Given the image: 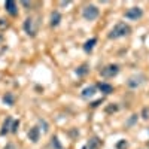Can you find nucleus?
<instances>
[{
  "label": "nucleus",
  "instance_id": "nucleus-1",
  "mask_svg": "<svg viewBox=\"0 0 149 149\" xmlns=\"http://www.w3.org/2000/svg\"><path fill=\"white\" fill-rule=\"evenodd\" d=\"M131 33V27L125 22H118L116 26L110 30L109 33V39H119V37H124V36H128Z\"/></svg>",
  "mask_w": 149,
  "mask_h": 149
},
{
  "label": "nucleus",
  "instance_id": "nucleus-2",
  "mask_svg": "<svg viewBox=\"0 0 149 149\" xmlns=\"http://www.w3.org/2000/svg\"><path fill=\"white\" fill-rule=\"evenodd\" d=\"M82 17H84L86 21H94V19L98 17V9H97V6H94V5L85 6L84 10H82Z\"/></svg>",
  "mask_w": 149,
  "mask_h": 149
},
{
  "label": "nucleus",
  "instance_id": "nucleus-3",
  "mask_svg": "<svg viewBox=\"0 0 149 149\" xmlns=\"http://www.w3.org/2000/svg\"><path fill=\"white\" fill-rule=\"evenodd\" d=\"M118 73H119V66L118 64H109L104 69H102V72H100V74L103 78H113Z\"/></svg>",
  "mask_w": 149,
  "mask_h": 149
},
{
  "label": "nucleus",
  "instance_id": "nucleus-4",
  "mask_svg": "<svg viewBox=\"0 0 149 149\" xmlns=\"http://www.w3.org/2000/svg\"><path fill=\"white\" fill-rule=\"evenodd\" d=\"M143 82H145V76H143V74H133L131 78H128L127 85L130 86V88H137V86H140Z\"/></svg>",
  "mask_w": 149,
  "mask_h": 149
},
{
  "label": "nucleus",
  "instance_id": "nucleus-5",
  "mask_svg": "<svg viewBox=\"0 0 149 149\" xmlns=\"http://www.w3.org/2000/svg\"><path fill=\"white\" fill-rule=\"evenodd\" d=\"M143 17V10L140 8H130L127 12H125V18L128 19H134V21H137Z\"/></svg>",
  "mask_w": 149,
  "mask_h": 149
},
{
  "label": "nucleus",
  "instance_id": "nucleus-6",
  "mask_svg": "<svg viewBox=\"0 0 149 149\" xmlns=\"http://www.w3.org/2000/svg\"><path fill=\"white\" fill-rule=\"evenodd\" d=\"M24 30H26V33L31 37L36 36V26H34V21L33 18H27L26 21H24Z\"/></svg>",
  "mask_w": 149,
  "mask_h": 149
},
{
  "label": "nucleus",
  "instance_id": "nucleus-7",
  "mask_svg": "<svg viewBox=\"0 0 149 149\" xmlns=\"http://www.w3.org/2000/svg\"><path fill=\"white\" fill-rule=\"evenodd\" d=\"M5 9L8 14H10L12 17H17L18 15V6L15 2H12V0H8V2H5Z\"/></svg>",
  "mask_w": 149,
  "mask_h": 149
},
{
  "label": "nucleus",
  "instance_id": "nucleus-8",
  "mask_svg": "<svg viewBox=\"0 0 149 149\" xmlns=\"http://www.w3.org/2000/svg\"><path fill=\"white\" fill-rule=\"evenodd\" d=\"M29 139L33 142V143H37L40 139V128L39 127H31L29 130Z\"/></svg>",
  "mask_w": 149,
  "mask_h": 149
},
{
  "label": "nucleus",
  "instance_id": "nucleus-9",
  "mask_svg": "<svg viewBox=\"0 0 149 149\" xmlns=\"http://www.w3.org/2000/svg\"><path fill=\"white\" fill-rule=\"evenodd\" d=\"M95 91H97V86L91 85V86H86V88H84L82 93H81V95H82V98H91V97L95 95Z\"/></svg>",
  "mask_w": 149,
  "mask_h": 149
},
{
  "label": "nucleus",
  "instance_id": "nucleus-10",
  "mask_svg": "<svg viewBox=\"0 0 149 149\" xmlns=\"http://www.w3.org/2000/svg\"><path fill=\"white\" fill-rule=\"evenodd\" d=\"M12 124H14V118L12 116H6V119L3 121V125H2V134H6V133H9L10 131V128H12Z\"/></svg>",
  "mask_w": 149,
  "mask_h": 149
},
{
  "label": "nucleus",
  "instance_id": "nucleus-11",
  "mask_svg": "<svg viewBox=\"0 0 149 149\" xmlns=\"http://www.w3.org/2000/svg\"><path fill=\"white\" fill-rule=\"evenodd\" d=\"M97 88L100 90L102 93L104 94H110V93H113V86H112L110 84H106V82H100L97 85Z\"/></svg>",
  "mask_w": 149,
  "mask_h": 149
},
{
  "label": "nucleus",
  "instance_id": "nucleus-12",
  "mask_svg": "<svg viewBox=\"0 0 149 149\" xmlns=\"http://www.w3.org/2000/svg\"><path fill=\"white\" fill-rule=\"evenodd\" d=\"M95 43H97V39H95V37H93V39H90V40H86V42L84 43V51L90 54V52L93 51V48H94Z\"/></svg>",
  "mask_w": 149,
  "mask_h": 149
},
{
  "label": "nucleus",
  "instance_id": "nucleus-13",
  "mask_svg": "<svg viewBox=\"0 0 149 149\" xmlns=\"http://www.w3.org/2000/svg\"><path fill=\"white\" fill-rule=\"evenodd\" d=\"M60 21H61V14H60L58 10L52 12V15H51V26L52 27H57L58 24H60Z\"/></svg>",
  "mask_w": 149,
  "mask_h": 149
},
{
  "label": "nucleus",
  "instance_id": "nucleus-14",
  "mask_svg": "<svg viewBox=\"0 0 149 149\" xmlns=\"http://www.w3.org/2000/svg\"><path fill=\"white\" fill-rule=\"evenodd\" d=\"M98 146H100V139L98 137H91L90 142L86 143V148L88 149H98Z\"/></svg>",
  "mask_w": 149,
  "mask_h": 149
},
{
  "label": "nucleus",
  "instance_id": "nucleus-15",
  "mask_svg": "<svg viewBox=\"0 0 149 149\" xmlns=\"http://www.w3.org/2000/svg\"><path fill=\"white\" fill-rule=\"evenodd\" d=\"M3 102H5L8 106H14V103H15V98H14V95H12L10 93H6V94L3 95Z\"/></svg>",
  "mask_w": 149,
  "mask_h": 149
},
{
  "label": "nucleus",
  "instance_id": "nucleus-16",
  "mask_svg": "<svg viewBox=\"0 0 149 149\" xmlns=\"http://www.w3.org/2000/svg\"><path fill=\"white\" fill-rule=\"evenodd\" d=\"M88 72H90L88 64H82V66H79V67L76 69V74H78V76H84V74H86Z\"/></svg>",
  "mask_w": 149,
  "mask_h": 149
},
{
  "label": "nucleus",
  "instance_id": "nucleus-17",
  "mask_svg": "<svg viewBox=\"0 0 149 149\" xmlns=\"http://www.w3.org/2000/svg\"><path fill=\"white\" fill-rule=\"evenodd\" d=\"M39 125L42 127L43 133H48V131H49V125H48V122H46L45 119H39Z\"/></svg>",
  "mask_w": 149,
  "mask_h": 149
},
{
  "label": "nucleus",
  "instance_id": "nucleus-18",
  "mask_svg": "<svg viewBox=\"0 0 149 149\" xmlns=\"http://www.w3.org/2000/svg\"><path fill=\"white\" fill-rule=\"evenodd\" d=\"M127 146H128V143L125 140H121L116 143V149H127Z\"/></svg>",
  "mask_w": 149,
  "mask_h": 149
},
{
  "label": "nucleus",
  "instance_id": "nucleus-19",
  "mask_svg": "<svg viewBox=\"0 0 149 149\" xmlns=\"http://www.w3.org/2000/svg\"><path fill=\"white\" fill-rule=\"evenodd\" d=\"M18 127H19V121H14V124H12V128H10V133H17V131H18Z\"/></svg>",
  "mask_w": 149,
  "mask_h": 149
},
{
  "label": "nucleus",
  "instance_id": "nucleus-20",
  "mask_svg": "<svg viewBox=\"0 0 149 149\" xmlns=\"http://www.w3.org/2000/svg\"><path fill=\"white\" fill-rule=\"evenodd\" d=\"M52 146H55V149H61V145H60V142H58V139L57 137H52Z\"/></svg>",
  "mask_w": 149,
  "mask_h": 149
},
{
  "label": "nucleus",
  "instance_id": "nucleus-21",
  "mask_svg": "<svg viewBox=\"0 0 149 149\" xmlns=\"http://www.w3.org/2000/svg\"><path fill=\"white\" fill-rule=\"evenodd\" d=\"M5 149H17V146H15L14 143H8V145L5 146Z\"/></svg>",
  "mask_w": 149,
  "mask_h": 149
},
{
  "label": "nucleus",
  "instance_id": "nucleus-22",
  "mask_svg": "<svg viewBox=\"0 0 149 149\" xmlns=\"http://www.w3.org/2000/svg\"><path fill=\"white\" fill-rule=\"evenodd\" d=\"M148 112H149V109L145 107V109H143V119H148V118H149V116H148Z\"/></svg>",
  "mask_w": 149,
  "mask_h": 149
},
{
  "label": "nucleus",
  "instance_id": "nucleus-23",
  "mask_svg": "<svg viewBox=\"0 0 149 149\" xmlns=\"http://www.w3.org/2000/svg\"><path fill=\"white\" fill-rule=\"evenodd\" d=\"M112 110L116 112V110H118V106H110V107H107V112H112Z\"/></svg>",
  "mask_w": 149,
  "mask_h": 149
},
{
  "label": "nucleus",
  "instance_id": "nucleus-24",
  "mask_svg": "<svg viewBox=\"0 0 149 149\" xmlns=\"http://www.w3.org/2000/svg\"><path fill=\"white\" fill-rule=\"evenodd\" d=\"M22 6H26V8H31V3H29V2H22Z\"/></svg>",
  "mask_w": 149,
  "mask_h": 149
},
{
  "label": "nucleus",
  "instance_id": "nucleus-25",
  "mask_svg": "<svg viewBox=\"0 0 149 149\" xmlns=\"http://www.w3.org/2000/svg\"><path fill=\"white\" fill-rule=\"evenodd\" d=\"M100 103H102V100H98V102H94V103H93L91 106H93V107H97V106L100 104Z\"/></svg>",
  "mask_w": 149,
  "mask_h": 149
}]
</instances>
